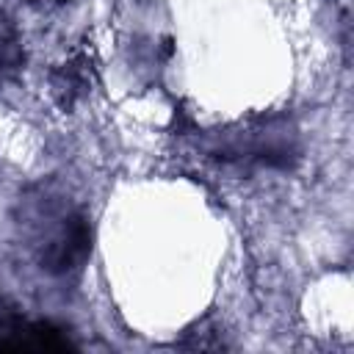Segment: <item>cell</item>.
<instances>
[{
	"label": "cell",
	"mask_w": 354,
	"mask_h": 354,
	"mask_svg": "<svg viewBox=\"0 0 354 354\" xmlns=\"http://www.w3.org/2000/svg\"><path fill=\"white\" fill-rule=\"evenodd\" d=\"M91 249V230L83 216H66L64 224L58 227L55 238L47 243L44 252V268L55 274H66L72 268H80L83 260L88 257Z\"/></svg>",
	"instance_id": "6da1fadb"
},
{
	"label": "cell",
	"mask_w": 354,
	"mask_h": 354,
	"mask_svg": "<svg viewBox=\"0 0 354 354\" xmlns=\"http://www.w3.org/2000/svg\"><path fill=\"white\" fill-rule=\"evenodd\" d=\"M72 343L61 335L58 326L47 324V321H30V324H22L17 329L8 332V337L0 340V348H36V351H50V348H69Z\"/></svg>",
	"instance_id": "7a4b0ae2"
},
{
	"label": "cell",
	"mask_w": 354,
	"mask_h": 354,
	"mask_svg": "<svg viewBox=\"0 0 354 354\" xmlns=\"http://www.w3.org/2000/svg\"><path fill=\"white\" fill-rule=\"evenodd\" d=\"M17 61H19V50H17V44H11V41H0V75H6L8 69H14Z\"/></svg>",
	"instance_id": "3957f363"
}]
</instances>
